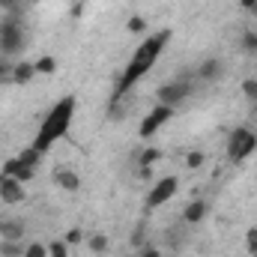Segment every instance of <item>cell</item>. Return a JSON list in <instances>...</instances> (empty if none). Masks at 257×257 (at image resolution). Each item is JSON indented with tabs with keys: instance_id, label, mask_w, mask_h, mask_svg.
Masks as SVG:
<instances>
[{
	"instance_id": "cell-24",
	"label": "cell",
	"mask_w": 257,
	"mask_h": 257,
	"mask_svg": "<svg viewBox=\"0 0 257 257\" xmlns=\"http://www.w3.org/2000/svg\"><path fill=\"white\" fill-rule=\"evenodd\" d=\"M203 162H206V159H203V153H200V150H189V153H186V165H189L192 171H197Z\"/></svg>"
},
{
	"instance_id": "cell-19",
	"label": "cell",
	"mask_w": 257,
	"mask_h": 257,
	"mask_svg": "<svg viewBox=\"0 0 257 257\" xmlns=\"http://www.w3.org/2000/svg\"><path fill=\"white\" fill-rule=\"evenodd\" d=\"M18 159H21L24 165H33V168H36V165H39V159H42V153H39V150L30 144L27 150H21V156H18Z\"/></svg>"
},
{
	"instance_id": "cell-2",
	"label": "cell",
	"mask_w": 257,
	"mask_h": 257,
	"mask_svg": "<svg viewBox=\"0 0 257 257\" xmlns=\"http://www.w3.org/2000/svg\"><path fill=\"white\" fill-rule=\"evenodd\" d=\"M72 117H75V96H63V99H60V102L45 114L42 126H39V132H36L33 147H36L39 153H48V147H51V144H57L66 132H69Z\"/></svg>"
},
{
	"instance_id": "cell-21",
	"label": "cell",
	"mask_w": 257,
	"mask_h": 257,
	"mask_svg": "<svg viewBox=\"0 0 257 257\" xmlns=\"http://www.w3.org/2000/svg\"><path fill=\"white\" fill-rule=\"evenodd\" d=\"M24 257H48V245L45 242H30V245H24Z\"/></svg>"
},
{
	"instance_id": "cell-33",
	"label": "cell",
	"mask_w": 257,
	"mask_h": 257,
	"mask_svg": "<svg viewBox=\"0 0 257 257\" xmlns=\"http://www.w3.org/2000/svg\"><path fill=\"white\" fill-rule=\"evenodd\" d=\"M81 12H84V6H81V3H75V6H72V18H78Z\"/></svg>"
},
{
	"instance_id": "cell-4",
	"label": "cell",
	"mask_w": 257,
	"mask_h": 257,
	"mask_svg": "<svg viewBox=\"0 0 257 257\" xmlns=\"http://www.w3.org/2000/svg\"><path fill=\"white\" fill-rule=\"evenodd\" d=\"M254 150H257V132L254 128H248V126L230 128V135H227V159L233 165L245 162Z\"/></svg>"
},
{
	"instance_id": "cell-30",
	"label": "cell",
	"mask_w": 257,
	"mask_h": 257,
	"mask_svg": "<svg viewBox=\"0 0 257 257\" xmlns=\"http://www.w3.org/2000/svg\"><path fill=\"white\" fill-rule=\"evenodd\" d=\"M132 242H135V245H141V242H144V224H141V227L135 230V236H132Z\"/></svg>"
},
{
	"instance_id": "cell-18",
	"label": "cell",
	"mask_w": 257,
	"mask_h": 257,
	"mask_svg": "<svg viewBox=\"0 0 257 257\" xmlns=\"http://www.w3.org/2000/svg\"><path fill=\"white\" fill-rule=\"evenodd\" d=\"M159 159H162V153H159L156 147H150V150H144V153L138 156V165H141V168H153Z\"/></svg>"
},
{
	"instance_id": "cell-13",
	"label": "cell",
	"mask_w": 257,
	"mask_h": 257,
	"mask_svg": "<svg viewBox=\"0 0 257 257\" xmlns=\"http://www.w3.org/2000/svg\"><path fill=\"white\" fill-rule=\"evenodd\" d=\"M206 212H209V203H206V200H192V203L183 209V221H186L189 227H194V224H200V221L206 218Z\"/></svg>"
},
{
	"instance_id": "cell-34",
	"label": "cell",
	"mask_w": 257,
	"mask_h": 257,
	"mask_svg": "<svg viewBox=\"0 0 257 257\" xmlns=\"http://www.w3.org/2000/svg\"><path fill=\"white\" fill-rule=\"evenodd\" d=\"M24 3H36V0H24Z\"/></svg>"
},
{
	"instance_id": "cell-26",
	"label": "cell",
	"mask_w": 257,
	"mask_h": 257,
	"mask_svg": "<svg viewBox=\"0 0 257 257\" xmlns=\"http://www.w3.org/2000/svg\"><path fill=\"white\" fill-rule=\"evenodd\" d=\"M245 248H248V254L257 257V224L254 227H248V233H245Z\"/></svg>"
},
{
	"instance_id": "cell-14",
	"label": "cell",
	"mask_w": 257,
	"mask_h": 257,
	"mask_svg": "<svg viewBox=\"0 0 257 257\" xmlns=\"http://www.w3.org/2000/svg\"><path fill=\"white\" fill-rule=\"evenodd\" d=\"M54 72H57V57L42 54V57L36 60V75H54Z\"/></svg>"
},
{
	"instance_id": "cell-15",
	"label": "cell",
	"mask_w": 257,
	"mask_h": 257,
	"mask_svg": "<svg viewBox=\"0 0 257 257\" xmlns=\"http://www.w3.org/2000/svg\"><path fill=\"white\" fill-rule=\"evenodd\" d=\"M87 245H90V251H93V254H105L111 242H108V236H105V233H93V236L87 239Z\"/></svg>"
},
{
	"instance_id": "cell-3",
	"label": "cell",
	"mask_w": 257,
	"mask_h": 257,
	"mask_svg": "<svg viewBox=\"0 0 257 257\" xmlns=\"http://www.w3.org/2000/svg\"><path fill=\"white\" fill-rule=\"evenodd\" d=\"M24 45H27V36H24L18 15H6L0 21V57H18Z\"/></svg>"
},
{
	"instance_id": "cell-8",
	"label": "cell",
	"mask_w": 257,
	"mask_h": 257,
	"mask_svg": "<svg viewBox=\"0 0 257 257\" xmlns=\"http://www.w3.org/2000/svg\"><path fill=\"white\" fill-rule=\"evenodd\" d=\"M221 72H224V63L218 60V57H203L197 69H194V78L197 81H203V84H215L218 78H221Z\"/></svg>"
},
{
	"instance_id": "cell-16",
	"label": "cell",
	"mask_w": 257,
	"mask_h": 257,
	"mask_svg": "<svg viewBox=\"0 0 257 257\" xmlns=\"http://www.w3.org/2000/svg\"><path fill=\"white\" fill-rule=\"evenodd\" d=\"M0 257H24V245H21V242L0 239Z\"/></svg>"
},
{
	"instance_id": "cell-23",
	"label": "cell",
	"mask_w": 257,
	"mask_h": 257,
	"mask_svg": "<svg viewBox=\"0 0 257 257\" xmlns=\"http://www.w3.org/2000/svg\"><path fill=\"white\" fill-rule=\"evenodd\" d=\"M126 30L128 33H147V21H144L141 15H132L126 21Z\"/></svg>"
},
{
	"instance_id": "cell-32",
	"label": "cell",
	"mask_w": 257,
	"mask_h": 257,
	"mask_svg": "<svg viewBox=\"0 0 257 257\" xmlns=\"http://www.w3.org/2000/svg\"><path fill=\"white\" fill-rule=\"evenodd\" d=\"M239 6H242L245 12H251V9H254V6H257V0H239Z\"/></svg>"
},
{
	"instance_id": "cell-1",
	"label": "cell",
	"mask_w": 257,
	"mask_h": 257,
	"mask_svg": "<svg viewBox=\"0 0 257 257\" xmlns=\"http://www.w3.org/2000/svg\"><path fill=\"white\" fill-rule=\"evenodd\" d=\"M168 42H171V30L165 27V30H159V33H153V36H147L141 45H138V51H135V57L128 60V66L123 69V75H120V81L114 84V102L117 99H123L128 90L156 66V60L162 57V51L168 48Z\"/></svg>"
},
{
	"instance_id": "cell-20",
	"label": "cell",
	"mask_w": 257,
	"mask_h": 257,
	"mask_svg": "<svg viewBox=\"0 0 257 257\" xmlns=\"http://www.w3.org/2000/svg\"><path fill=\"white\" fill-rule=\"evenodd\" d=\"M48 257H69V242H60V239H54V242H48Z\"/></svg>"
},
{
	"instance_id": "cell-22",
	"label": "cell",
	"mask_w": 257,
	"mask_h": 257,
	"mask_svg": "<svg viewBox=\"0 0 257 257\" xmlns=\"http://www.w3.org/2000/svg\"><path fill=\"white\" fill-rule=\"evenodd\" d=\"M21 165H24V162H21L18 156H15V159H9V162L3 165V174H0V177H12V180H15V177H18V171H21Z\"/></svg>"
},
{
	"instance_id": "cell-6",
	"label": "cell",
	"mask_w": 257,
	"mask_h": 257,
	"mask_svg": "<svg viewBox=\"0 0 257 257\" xmlns=\"http://www.w3.org/2000/svg\"><path fill=\"white\" fill-rule=\"evenodd\" d=\"M174 114H177V108H171V105H153V111H150V114L141 120L138 135H141V138H153V135L165 126V123H168Z\"/></svg>"
},
{
	"instance_id": "cell-10",
	"label": "cell",
	"mask_w": 257,
	"mask_h": 257,
	"mask_svg": "<svg viewBox=\"0 0 257 257\" xmlns=\"http://www.w3.org/2000/svg\"><path fill=\"white\" fill-rule=\"evenodd\" d=\"M51 180H54V186H57V189H63V192H72V194L81 192V177H78L72 168H57Z\"/></svg>"
},
{
	"instance_id": "cell-27",
	"label": "cell",
	"mask_w": 257,
	"mask_h": 257,
	"mask_svg": "<svg viewBox=\"0 0 257 257\" xmlns=\"http://www.w3.org/2000/svg\"><path fill=\"white\" fill-rule=\"evenodd\" d=\"M242 96H248L251 102H257V78H248V81H242Z\"/></svg>"
},
{
	"instance_id": "cell-12",
	"label": "cell",
	"mask_w": 257,
	"mask_h": 257,
	"mask_svg": "<svg viewBox=\"0 0 257 257\" xmlns=\"http://www.w3.org/2000/svg\"><path fill=\"white\" fill-rule=\"evenodd\" d=\"M0 239L21 242L24 239V221H18V218H0Z\"/></svg>"
},
{
	"instance_id": "cell-29",
	"label": "cell",
	"mask_w": 257,
	"mask_h": 257,
	"mask_svg": "<svg viewBox=\"0 0 257 257\" xmlns=\"http://www.w3.org/2000/svg\"><path fill=\"white\" fill-rule=\"evenodd\" d=\"M81 239H84V233H81V227H72V230L66 233V242H69V245H78Z\"/></svg>"
},
{
	"instance_id": "cell-28",
	"label": "cell",
	"mask_w": 257,
	"mask_h": 257,
	"mask_svg": "<svg viewBox=\"0 0 257 257\" xmlns=\"http://www.w3.org/2000/svg\"><path fill=\"white\" fill-rule=\"evenodd\" d=\"M9 78H12V63L6 57H0V84H6Z\"/></svg>"
},
{
	"instance_id": "cell-5",
	"label": "cell",
	"mask_w": 257,
	"mask_h": 257,
	"mask_svg": "<svg viewBox=\"0 0 257 257\" xmlns=\"http://www.w3.org/2000/svg\"><path fill=\"white\" fill-rule=\"evenodd\" d=\"M192 93H194V84L189 78H174V81H168V84H162V87L156 90V99H159V105L177 108V105H183Z\"/></svg>"
},
{
	"instance_id": "cell-9",
	"label": "cell",
	"mask_w": 257,
	"mask_h": 257,
	"mask_svg": "<svg viewBox=\"0 0 257 257\" xmlns=\"http://www.w3.org/2000/svg\"><path fill=\"white\" fill-rule=\"evenodd\" d=\"M24 197H27L24 183H18V180H12V177H0V200H3V203L15 206V203H21Z\"/></svg>"
},
{
	"instance_id": "cell-25",
	"label": "cell",
	"mask_w": 257,
	"mask_h": 257,
	"mask_svg": "<svg viewBox=\"0 0 257 257\" xmlns=\"http://www.w3.org/2000/svg\"><path fill=\"white\" fill-rule=\"evenodd\" d=\"M21 3H24V0H0V9H3L6 15H21Z\"/></svg>"
},
{
	"instance_id": "cell-11",
	"label": "cell",
	"mask_w": 257,
	"mask_h": 257,
	"mask_svg": "<svg viewBox=\"0 0 257 257\" xmlns=\"http://www.w3.org/2000/svg\"><path fill=\"white\" fill-rule=\"evenodd\" d=\"M36 78V63L33 60H18V63H12V84H18V87H24V84H30Z\"/></svg>"
},
{
	"instance_id": "cell-35",
	"label": "cell",
	"mask_w": 257,
	"mask_h": 257,
	"mask_svg": "<svg viewBox=\"0 0 257 257\" xmlns=\"http://www.w3.org/2000/svg\"><path fill=\"white\" fill-rule=\"evenodd\" d=\"M254 108H257V102H254Z\"/></svg>"
},
{
	"instance_id": "cell-31",
	"label": "cell",
	"mask_w": 257,
	"mask_h": 257,
	"mask_svg": "<svg viewBox=\"0 0 257 257\" xmlns=\"http://www.w3.org/2000/svg\"><path fill=\"white\" fill-rule=\"evenodd\" d=\"M141 257H162V251H159V248H153V245H150V248H144V254Z\"/></svg>"
},
{
	"instance_id": "cell-7",
	"label": "cell",
	"mask_w": 257,
	"mask_h": 257,
	"mask_svg": "<svg viewBox=\"0 0 257 257\" xmlns=\"http://www.w3.org/2000/svg\"><path fill=\"white\" fill-rule=\"evenodd\" d=\"M177 189H180V180H177V177H162V180L150 189V194H147V206H150V209L165 206V203L177 194Z\"/></svg>"
},
{
	"instance_id": "cell-17",
	"label": "cell",
	"mask_w": 257,
	"mask_h": 257,
	"mask_svg": "<svg viewBox=\"0 0 257 257\" xmlns=\"http://www.w3.org/2000/svg\"><path fill=\"white\" fill-rule=\"evenodd\" d=\"M239 48H242L245 54H257V30H245V33H242Z\"/></svg>"
}]
</instances>
